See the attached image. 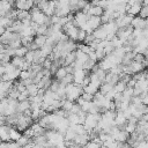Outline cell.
<instances>
[{"label":"cell","mask_w":148,"mask_h":148,"mask_svg":"<svg viewBox=\"0 0 148 148\" xmlns=\"http://www.w3.org/2000/svg\"><path fill=\"white\" fill-rule=\"evenodd\" d=\"M65 91H66V98L75 102L81 96V94L83 92V88L81 86L72 82V83H67L65 86Z\"/></svg>","instance_id":"6da1fadb"},{"label":"cell","mask_w":148,"mask_h":148,"mask_svg":"<svg viewBox=\"0 0 148 148\" xmlns=\"http://www.w3.org/2000/svg\"><path fill=\"white\" fill-rule=\"evenodd\" d=\"M131 25L133 29H142L145 28V18H142L141 16L139 15H135L133 16L132 21H131Z\"/></svg>","instance_id":"7a4b0ae2"},{"label":"cell","mask_w":148,"mask_h":148,"mask_svg":"<svg viewBox=\"0 0 148 148\" xmlns=\"http://www.w3.org/2000/svg\"><path fill=\"white\" fill-rule=\"evenodd\" d=\"M103 12H104V8H102L101 6H92L91 5L90 8L88 9L87 14L89 16H101L103 14Z\"/></svg>","instance_id":"3957f363"},{"label":"cell","mask_w":148,"mask_h":148,"mask_svg":"<svg viewBox=\"0 0 148 148\" xmlns=\"http://www.w3.org/2000/svg\"><path fill=\"white\" fill-rule=\"evenodd\" d=\"M76 59V53L75 51H72V52H68L65 57H64V66H67V65H72Z\"/></svg>","instance_id":"277c9868"},{"label":"cell","mask_w":148,"mask_h":148,"mask_svg":"<svg viewBox=\"0 0 148 148\" xmlns=\"http://www.w3.org/2000/svg\"><path fill=\"white\" fill-rule=\"evenodd\" d=\"M24 61H25L24 57H18V56H13L12 59H10V62H12L16 68H20V69L22 68Z\"/></svg>","instance_id":"5b68a950"},{"label":"cell","mask_w":148,"mask_h":148,"mask_svg":"<svg viewBox=\"0 0 148 148\" xmlns=\"http://www.w3.org/2000/svg\"><path fill=\"white\" fill-rule=\"evenodd\" d=\"M46 39H47V37L45 35H35V37H34V42L38 49H40L46 43Z\"/></svg>","instance_id":"8992f818"},{"label":"cell","mask_w":148,"mask_h":148,"mask_svg":"<svg viewBox=\"0 0 148 148\" xmlns=\"http://www.w3.org/2000/svg\"><path fill=\"white\" fill-rule=\"evenodd\" d=\"M25 90H27V92H28V95H29V97H30V96H35V95L38 94L39 87H38L36 83H30V84H28V86L25 87Z\"/></svg>","instance_id":"52a82bcc"},{"label":"cell","mask_w":148,"mask_h":148,"mask_svg":"<svg viewBox=\"0 0 148 148\" xmlns=\"http://www.w3.org/2000/svg\"><path fill=\"white\" fill-rule=\"evenodd\" d=\"M21 133H20V131L16 128V127H10L9 128V139L12 140V141H17L20 138H21Z\"/></svg>","instance_id":"ba28073f"},{"label":"cell","mask_w":148,"mask_h":148,"mask_svg":"<svg viewBox=\"0 0 148 148\" xmlns=\"http://www.w3.org/2000/svg\"><path fill=\"white\" fill-rule=\"evenodd\" d=\"M67 74V71H66V67L65 66H60L57 71H56V73L53 74L54 75V79H57V80H61L62 77H65V75Z\"/></svg>","instance_id":"9c48e42d"},{"label":"cell","mask_w":148,"mask_h":148,"mask_svg":"<svg viewBox=\"0 0 148 148\" xmlns=\"http://www.w3.org/2000/svg\"><path fill=\"white\" fill-rule=\"evenodd\" d=\"M127 86H126V82H124V81H121V80H119L114 86H113V89H114V91L116 92H123L124 90H125V88H126Z\"/></svg>","instance_id":"30bf717a"},{"label":"cell","mask_w":148,"mask_h":148,"mask_svg":"<svg viewBox=\"0 0 148 148\" xmlns=\"http://www.w3.org/2000/svg\"><path fill=\"white\" fill-rule=\"evenodd\" d=\"M27 52H28V47H27V46H23V45H21V46H18L17 49H15V54H14V56L24 57Z\"/></svg>","instance_id":"8fae6325"},{"label":"cell","mask_w":148,"mask_h":148,"mask_svg":"<svg viewBox=\"0 0 148 148\" xmlns=\"http://www.w3.org/2000/svg\"><path fill=\"white\" fill-rule=\"evenodd\" d=\"M24 59H25L28 62L32 64V62L35 61V50H28V52H27L25 56H24Z\"/></svg>","instance_id":"7c38bea8"},{"label":"cell","mask_w":148,"mask_h":148,"mask_svg":"<svg viewBox=\"0 0 148 148\" xmlns=\"http://www.w3.org/2000/svg\"><path fill=\"white\" fill-rule=\"evenodd\" d=\"M139 16H141L142 18L148 17V5H142V7L139 12Z\"/></svg>","instance_id":"4fadbf2b"},{"label":"cell","mask_w":148,"mask_h":148,"mask_svg":"<svg viewBox=\"0 0 148 148\" xmlns=\"http://www.w3.org/2000/svg\"><path fill=\"white\" fill-rule=\"evenodd\" d=\"M86 36H87V32H86L83 29L80 28V29H79V32H77V42H79V43H83Z\"/></svg>","instance_id":"5bb4252c"},{"label":"cell","mask_w":148,"mask_h":148,"mask_svg":"<svg viewBox=\"0 0 148 148\" xmlns=\"http://www.w3.org/2000/svg\"><path fill=\"white\" fill-rule=\"evenodd\" d=\"M140 96H141L142 103H143L145 105H148V91H147V92H143V94H141Z\"/></svg>","instance_id":"9a60e30c"},{"label":"cell","mask_w":148,"mask_h":148,"mask_svg":"<svg viewBox=\"0 0 148 148\" xmlns=\"http://www.w3.org/2000/svg\"><path fill=\"white\" fill-rule=\"evenodd\" d=\"M145 79H146V81L148 82V72H146V75H145Z\"/></svg>","instance_id":"2e32d148"}]
</instances>
